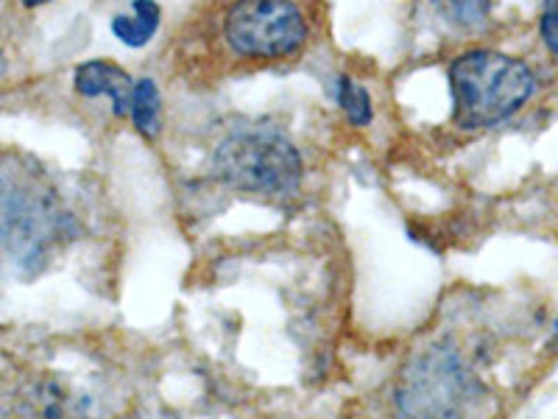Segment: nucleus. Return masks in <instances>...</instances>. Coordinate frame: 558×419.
I'll return each instance as SVG.
<instances>
[{"label": "nucleus", "instance_id": "obj_1", "mask_svg": "<svg viewBox=\"0 0 558 419\" xmlns=\"http://www.w3.org/2000/svg\"><path fill=\"white\" fill-rule=\"evenodd\" d=\"M452 121L458 129H492L520 112L536 93V76L522 59L500 51H466L450 64Z\"/></svg>", "mask_w": 558, "mask_h": 419}, {"label": "nucleus", "instance_id": "obj_2", "mask_svg": "<svg viewBox=\"0 0 558 419\" xmlns=\"http://www.w3.org/2000/svg\"><path fill=\"white\" fill-rule=\"evenodd\" d=\"M216 177L243 193L291 196L305 177V163L282 132L271 127H248L232 132L218 146Z\"/></svg>", "mask_w": 558, "mask_h": 419}, {"label": "nucleus", "instance_id": "obj_3", "mask_svg": "<svg viewBox=\"0 0 558 419\" xmlns=\"http://www.w3.org/2000/svg\"><path fill=\"white\" fill-rule=\"evenodd\" d=\"M221 34L241 59H288L305 48L311 26L296 0H232Z\"/></svg>", "mask_w": 558, "mask_h": 419}, {"label": "nucleus", "instance_id": "obj_4", "mask_svg": "<svg viewBox=\"0 0 558 419\" xmlns=\"http://www.w3.org/2000/svg\"><path fill=\"white\" fill-rule=\"evenodd\" d=\"M481 383L450 347L413 358L397 388V408L408 417H458L481 397Z\"/></svg>", "mask_w": 558, "mask_h": 419}, {"label": "nucleus", "instance_id": "obj_5", "mask_svg": "<svg viewBox=\"0 0 558 419\" xmlns=\"http://www.w3.org/2000/svg\"><path fill=\"white\" fill-rule=\"evenodd\" d=\"M73 87L84 98H112V112L118 118H126L129 107H132L134 79L121 64L109 62V59H89V62L78 64L73 73Z\"/></svg>", "mask_w": 558, "mask_h": 419}, {"label": "nucleus", "instance_id": "obj_6", "mask_svg": "<svg viewBox=\"0 0 558 419\" xmlns=\"http://www.w3.org/2000/svg\"><path fill=\"white\" fill-rule=\"evenodd\" d=\"M159 20H162V9L154 0H134L129 12L112 17V34L129 48H143L157 34Z\"/></svg>", "mask_w": 558, "mask_h": 419}, {"label": "nucleus", "instance_id": "obj_7", "mask_svg": "<svg viewBox=\"0 0 558 419\" xmlns=\"http://www.w3.org/2000/svg\"><path fill=\"white\" fill-rule=\"evenodd\" d=\"M159 112H162V98H159L157 82L154 79H134L129 118L146 140H154L159 134V127H162Z\"/></svg>", "mask_w": 558, "mask_h": 419}, {"label": "nucleus", "instance_id": "obj_8", "mask_svg": "<svg viewBox=\"0 0 558 419\" xmlns=\"http://www.w3.org/2000/svg\"><path fill=\"white\" fill-rule=\"evenodd\" d=\"M438 17L456 28H477L492 12V0H430Z\"/></svg>", "mask_w": 558, "mask_h": 419}, {"label": "nucleus", "instance_id": "obj_9", "mask_svg": "<svg viewBox=\"0 0 558 419\" xmlns=\"http://www.w3.org/2000/svg\"><path fill=\"white\" fill-rule=\"evenodd\" d=\"M336 98L341 104L343 115H347L349 121L355 123V127H368L372 118H375V109H372V96H368V89L361 87L355 79L349 76H338L336 79Z\"/></svg>", "mask_w": 558, "mask_h": 419}, {"label": "nucleus", "instance_id": "obj_10", "mask_svg": "<svg viewBox=\"0 0 558 419\" xmlns=\"http://www.w3.org/2000/svg\"><path fill=\"white\" fill-rule=\"evenodd\" d=\"M542 43L547 45V51L553 57H558V0H545L542 7V20H539Z\"/></svg>", "mask_w": 558, "mask_h": 419}, {"label": "nucleus", "instance_id": "obj_11", "mask_svg": "<svg viewBox=\"0 0 558 419\" xmlns=\"http://www.w3.org/2000/svg\"><path fill=\"white\" fill-rule=\"evenodd\" d=\"M20 3L28 9H34V7H45V3H51V0H20Z\"/></svg>", "mask_w": 558, "mask_h": 419}, {"label": "nucleus", "instance_id": "obj_12", "mask_svg": "<svg viewBox=\"0 0 558 419\" xmlns=\"http://www.w3.org/2000/svg\"><path fill=\"white\" fill-rule=\"evenodd\" d=\"M550 349H556V352H558V322H556V327H553V338H550Z\"/></svg>", "mask_w": 558, "mask_h": 419}, {"label": "nucleus", "instance_id": "obj_13", "mask_svg": "<svg viewBox=\"0 0 558 419\" xmlns=\"http://www.w3.org/2000/svg\"><path fill=\"white\" fill-rule=\"evenodd\" d=\"M3 68H7V64H3V57H0V73H3Z\"/></svg>", "mask_w": 558, "mask_h": 419}]
</instances>
